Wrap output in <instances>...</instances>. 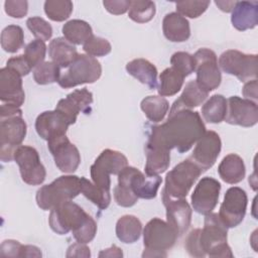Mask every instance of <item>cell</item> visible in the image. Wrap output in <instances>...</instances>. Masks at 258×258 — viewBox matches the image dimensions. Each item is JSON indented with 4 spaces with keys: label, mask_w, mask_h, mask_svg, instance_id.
<instances>
[{
    "label": "cell",
    "mask_w": 258,
    "mask_h": 258,
    "mask_svg": "<svg viewBox=\"0 0 258 258\" xmlns=\"http://www.w3.org/2000/svg\"><path fill=\"white\" fill-rule=\"evenodd\" d=\"M210 1H179L175 3L177 13L189 18H198L209 7Z\"/></svg>",
    "instance_id": "cell-42"
},
{
    "label": "cell",
    "mask_w": 258,
    "mask_h": 258,
    "mask_svg": "<svg viewBox=\"0 0 258 258\" xmlns=\"http://www.w3.org/2000/svg\"><path fill=\"white\" fill-rule=\"evenodd\" d=\"M13 159L19 166L22 180L29 185L41 184L46 177V170L40 161L37 150L28 145L18 146Z\"/></svg>",
    "instance_id": "cell-13"
},
{
    "label": "cell",
    "mask_w": 258,
    "mask_h": 258,
    "mask_svg": "<svg viewBox=\"0 0 258 258\" xmlns=\"http://www.w3.org/2000/svg\"><path fill=\"white\" fill-rule=\"evenodd\" d=\"M73 2L69 0H47L44 2V12L52 21H64L73 12Z\"/></svg>",
    "instance_id": "cell-39"
},
{
    "label": "cell",
    "mask_w": 258,
    "mask_h": 258,
    "mask_svg": "<svg viewBox=\"0 0 258 258\" xmlns=\"http://www.w3.org/2000/svg\"><path fill=\"white\" fill-rule=\"evenodd\" d=\"M202 172L190 158L179 162L167 172L162 192L171 199H184Z\"/></svg>",
    "instance_id": "cell-7"
},
{
    "label": "cell",
    "mask_w": 258,
    "mask_h": 258,
    "mask_svg": "<svg viewBox=\"0 0 258 258\" xmlns=\"http://www.w3.org/2000/svg\"><path fill=\"white\" fill-rule=\"evenodd\" d=\"M195 59V71L197 84L205 92L216 90L222 81V75L218 66L216 53L209 48H200L192 55Z\"/></svg>",
    "instance_id": "cell-11"
},
{
    "label": "cell",
    "mask_w": 258,
    "mask_h": 258,
    "mask_svg": "<svg viewBox=\"0 0 258 258\" xmlns=\"http://www.w3.org/2000/svg\"><path fill=\"white\" fill-rule=\"evenodd\" d=\"M101 75L102 67L99 60L89 54L81 53L60 76L57 83L61 88L69 89L83 84H93Z\"/></svg>",
    "instance_id": "cell-8"
},
{
    "label": "cell",
    "mask_w": 258,
    "mask_h": 258,
    "mask_svg": "<svg viewBox=\"0 0 258 258\" xmlns=\"http://www.w3.org/2000/svg\"><path fill=\"white\" fill-rule=\"evenodd\" d=\"M243 95L245 99L251 100L253 102L257 101V79L247 82L243 87Z\"/></svg>",
    "instance_id": "cell-50"
},
{
    "label": "cell",
    "mask_w": 258,
    "mask_h": 258,
    "mask_svg": "<svg viewBox=\"0 0 258 258\" xmlns=\"http://www.w3.org/2000/svg\"><path fill=\"white\" fill-rule=\"evenodd\" d=\"M81 194V177L77 175H61L49 184L41 186L36 191V204L43 211H50L66 201H71Z\"/></svg>",
    "instance_id": "cell-5"
},
{
    "label": "cell",
    "mask_w": 258,
    "mask_h": 258,
    "mask_svg": "<svg viewBox=\"0 0 258 258\" xmlns=\"http://www.w3.org/2000/svg\"><path fill=\"white\" fill-rule=\"evenodd\" d=\"M27 28L31 31V33L36 37V39H41L46 41L50 39L52 35V27L51 25L39 16L29 17L26 20Z\"/></svg>",
    "instance_id": "cell-43"
},
{
    "label": "cell",
    "mask_w": 258,
    "mask_h": 258,
    "mask_svg": "<svg viewBox=\"0 0 258 258\" xmlns=\"http://www.w3.org/2000/svg\"><path fill=\"white\" fill-rule=\"evenodd\" d=\"M225 121L231 125L252 127L258 122V106L256 102L232 96L227 101Z\"/></svg>",
    "instance_id": "cell-17"
},
{
    "label": "cell",
    "mask_w": 258,
    "mask_h": 258,
    "mask_svg": "<svg viewBox=\"0 0 258 258\" xmlns=\"http://www.w3.org/2000/svg\"><path fill=\"white\" fill-rule=\"evenodd\" d=\"M228 228L218 214L206 215L203 229H195L187 235L185 250L192 257H233L227 243Z\"/></svg>",
    "instance_id": "cell-2"
},
{
    "label": "cell",
    "mask_w": 258,
    "mask_h": 258,
    "mask_svg": "<svg viewBox=\"0 0 258 258\" xmlns=\"http://www.w3.org/2000/svg\"><path fill=\"white\" fill-rule=\"evenodd\" d=\"M227 115V100L223 95H213L202 107V116L209 123L218 124Z\"/></svg>",
    "instance_id": "cell-32"
},
{
    "label": "cell",
    "mask_w": 258,
    "mask_h": 258,
    "mask_svg": "<svg viewBox=\"0 0 258 258\" xmlns=\"http://www.w3.org/2000/svg\"><path fill=\"white\" fill-rule=\"evenodd\" d=\"M206 133V126L197 111L183 108L173 102L167 120L151 128L147 144L179 153L188 151Z\"/></svg>",
    "instance_id": "cell-1"
},
{
    "label": "cell",
    "mask_w": 258,
    "mask_h": 258,
    "mask_svg": "<svg viewBox=\"0 0 258 258\" xmlns=\"http://www.w3.org/2000/svg\"><path fill=\"white\" fill-rule=\"evenodd\" d=\"M161 182L159 175L144 174L138 168L127 165L118 174V183L113 190L114 200L117 205L130 208L138 199H154Z\"/></svg>",
    "instance_id": "cell-4"
},
{
    "label": "cell",
    "mask_w": 258,
    "mask_h": 258,
    "mask_svg": "<svg viewBox=\"0 0 258 258\" xmlns=\"http://www.w3.org/2000/svg\"><path fill=\"white\" fill-rule=\"evenodd\" d=\"M156 12L155 3L149 0L130 1L128 16L137 23H146L150 21Z\"/></svg>",
    "instance_id": "cell-38"
},
{
    "label": "cell",
    "mask_w": 258,
    "mask_h": 258,
    "mask_svg": "<svg viewBox=\"0 0 258 258\" xmlns=\"http://www.w3.org/2000/svg\"><path fill=\"white\" fill-rule=\"evenodd\" d=\"M48 55L57 66L69 68L78 57L79 53L75 45L64 37H56L48 45Z\"/></svg>",
    "instance_id": "cell-27"
},
{
    "label": "cell",
    "mask_w": 258,
    "mask_h": 258,
    "mask_svg": "<svg viewBox=\"0 0 258 258\" xmlns=\"http://www.w3.org/2000/svg\"><path fill=\"white\" fill-rule=\"evenodd\" d=\"M50 229L58 235L73 233L79 243H90L96 236L97 223L79 205L71 201L58 204L48 217Z\"/></svg>",
    "instance_id": "cell-3"
},
{
    "label": "cell",
    "mask_w": 258,
    "mask_h": 258,
    "mask_svg": "<svg viewBox=\"0 0 258 258\" xmlns=\"http://www.w3.org/2000/svg\"><path fill=\"white\" fill-rule=\"evenodd\" d=\"M122 250L116 245L111 246L108 249H105L99 253V257H122Z\"/></svg>",
    "instance_id": "cell-51"
},
{
    "label": "cell",
    "mask_w": 258,
    "mask_h": 258,
    "mask_svg": "<svg viewBox=\"0 0 258 258\" xmlns=\"http://www.w3.org/2000/svg\"><path fill=\"white\" fill-rule=\"evenodd\" d=\"M64 38L72 44H84L93 34L91 25L81 19H72L66 22L61 28Z\"/></svg>",
    "instance_id": "cell-30"
},
{
    "label": "cell",
    "mask_w": 258,
    "mask_h": 258,
    "mask_svg": "<svg viewBox=\"0 0 258 258\" xmlns=\"http://www.w3.org/2000/svg\"><path fill=\"white\" fill-rule=\"evenodd\" d=\"M27 126L22 115L0 118V158L4 162L13 159L15 149L26 136Z\"/></svg>",
    "instance_id": "cell-10"
},
{
    "label": "cell",
    "mask_w": 258,
    "mask_h": 258,
    "mask_svg": "<svg viewBox=\"0 0 258 258\" xmlns=\"http://www.w3.org/2000/svg\"><path fill=\"white\" fill-rule=\"evenodd\" d=\"M0 100L16 107H21L25 100L22 77L8 67L0 70Z\"/></svg>",
    "instance_id": "cell-20"
},
{
    "label": "cell",
    "mask_w": 258,
    "mask_h": 258,
    "mask_svg": "<svg viewBox=\"0 0 258 258\" xmlns=\"http://www.w3.org/2000/svg\"><path fill=\"white\" fill-rule=\"evenodd\" d=\"M47 147L53 156L56 167L64 173H73L81 163V154L67 135L58 136L47 141Z\"/></svg>",
    "instance_id": "cell-15"
},
{
    "label": "cell",
    "mask_w": 258,
    "mask_h": 258,
    "mask_svg": "<svg viewBox=\"0 0 258 258\" xmlns=\"http://www.w3.org/2000/svg\"><path fill=\"white\" fill-rule=\"evenodd\" d=\"M162 31L165 38L169 41L183 42L190 36L189 22L177 12H170L163 18Z\"/></svg>",
    "instance_id": "cell-24"
},
{
    "label": "cell",
    "mask_w": 258,
    "mask_h": 258,
    "mask_svg": "<svg viewBox=\"0 0 258 258\" xmlns=\"http://www.w3.org/2000/svg\"><path fill=\"white\" fill-rule=\"evenodd\" d=\"M81 192L100 210L107 209L111 203L110 190L96 185L86 177H81Z\"/></svg>",
    "instance_id": "cell-34"
},
{
    "label": "cell",
    "mask_w": 258,
    "mask_h": 258,
    "mask_svg": "<svg viewBox=\"0 0 258 258\" xmlns=\"http://www.w3.org/2000/svg\"><path fill=\"white\" fill-rule=\"evenodd\" d=\"M208 94L209 93L205 92L199 87L196 81H189L188 83H186L180 97L174 102L183 108L191 109L194 107L202 105L207 99Z\"/></svg>",
    "instance_id": "cell-35"
},
{
    "label": "cell",
    "mask_w": 258,
    "mask_h": 258,
    "mask_svg": "<svg viewBox=\"0 0 258 258\" xmlns=\"http://www.w3.org/2000/svg\"><path fill=\"white\" fill-rule=\"evenodd\" d=\"M24 42L23 29L18 25H8L1 32V46L10 53L18 51Z\"/></svg>",
    "instance_id": "cell-37"
},
{
    "label": "cell",
    "mask_w": 258,
    "mask_h": 258,
    "mask_svg": "<svg viewBox=\"0 0 258 258\" xmlns=\"http://www.w3.org/2000/svg\"><path fill=\"white\" fill-rule=\"evenodd\" d=\"M127 73L150 90L157 87V69L145 58H135L126 64Z\"/></svg>",
    "instance_id": "cell-26"
},
{
    "label": "cell",
    "mask_w": 258,
    "mask_h": 258,
    "mask_svg": "<svg viewBox=\"0 0 258 258\" xmlns=\"http://www.w3.org/2000/svg\"><path fill=\"white\" fill-rule=\"evenodd\" d=\"M166 209V222L175 230L178 236L183 235L190 226L192 210L184 199H171L161 192Z\"/></svg>",
    "instance_id": "cell-19"
},
{
    "label": "cell",
    "mask_w": 258,
    "mask_h": 258,
    "mask_svg": "<svg viewBox=\"0 0 258 258\" xmlns=\"http://www.w3.org/2000/svg\"><path fill=\"white\" fill-rule=\"evenodd\" d=\"M220 177L227 183L235 184L245 177L246 168L244 160L238 154L230 153L226 155L218 167Z\"/></svg>",
    "instance_id": "cell-25"
},
{
    "label": "cell",
    "mask_w": 258,
    "mask_h": 258,
    "mask_svg": "<svg viewBox=\"0 0 258 258\" xmlns=\"http://www.w3.org/2000/svg\"><path fill=\"white\" fill-rule=\"evenodd\" d=\"M70 125L72 124L68 118L55 109L40 113L35 120L37 134L46 141L66 135Z\"/></svg>",
    "instance_id": "cell-22"
},
{
    "label": "cell",
    "mask_w": 258,
    "mask_h": 258,
    "mask_svg": "<svg viewBox=\"0 0 258 258\" xmlns=\"http://www.w3.org/2000/svg\"><path fill=\"white\" fill-rule=\"evenodd\" d=\"M178 235L175 230L159 218L151 219L143 230V257H165L173 247Z\"/></svg>",
    "instance_id": "cell-6"
},
{
    "label": "cell",
    "mask_w": 258,
    "mask_h": 258,
    "mask_svg": "<svg viewBox=\"0 0 258 258\" xmlns=\"http://www.w3.org/2000/svg\"><path fill=\"white\" fill-rule=\"evenodd\" d=\"M46 45L41 39H34L29 42L24 48V57L27 60L30 68H36L42 63L45 57Z\"/></svg>",
    "instance_id": "cell-41"
},
{
    "label": "cell",
    "mask_w": 258,
    "mask_h": 258,
    "mask_svg": "<svg viewBox=\"0 0 258 258\" xmlns=\"http://www.w3.org/2000/svg\"><path fill=\"white\" fill-rule=\"evenodd\" d=\"M215 3L220 8V10L224 12H232L236 1H215Z\"/></svg>",
    "instance_id": "cell-52"
},
{
    "label": "cell",
    "mask_w": 258,
    "mask_h": 258,
    "mask_svg": "<svg viewBox=\"0 0 258 258\" xmlns=\"http://www.w3.org/2000/svg\"><path fill=\"white\" fill-rule=\"evenodd\" d=\"M145 174L159 175L163 173L170 163V150L146 143Z\"/></svg>",
    "instance_id": "cell-28"
},
{
    "label": "cell",
    "mask_w": 258,
    "mask_h": 258,
    "mask_svg": "<svg viewBox=\"0 0 258 258\" xmlns=\"http://www.w3.org/2000/svg\"><path fill=\"white\" fill-rule=\"evenodd\" d=\"M103 5L106 10L115 15L124 14L130 7V1L128 0H106L103 1Z\"/></svg>",
    "instance_id": "cell-48"
},
{
    "label": "cell",
    "mask_w": 258,
    "mask_h": 258,
    "mask_svg": "<svg viewBox=\"0 0 258 258\" xmlns=\"http://www.w3.org/2000/svg\"><path fill=\"white\" fill-rule=\"evenodd\" d=\"M184 76L174 68L165 69L159 76V86L157 92L161 97H170L180 91L183 85Z\"/></svg>",
    "instance_id": "cell-31"
},
{
    "label": "cell",
    "mask_w": 258,
    "mask_h": 258,
    "mask_svg": "<svg viewBox=\"0 0 258 258\" xmlns=\"http://www.w3.org/2000/svg\"><path fill=\"white\" fill-rule=\"evenodd\" d=\"M83 49L91 56H105L111 52L112 46L106 38L93 35L83 44Z\"/></svg>",
    "instance_id": "cell-44"
},
{
    "label": "cell",
    "mask_w": 258,
    "mask_h": 258,
    "mask_svg": "<svg viewBox=\"0 0 258 258\" xmlns=\"http://www.w3.org/2000/svg\"><path fill=\"white\" fill-rule=\"evenodd\" d=\"M247 204V194L243 188L232 186L227 189L218 214L227 228H235L242 223L246 215Z\"/></svg>",
    "instance_id": "cell-14"
},
{
    "label": "cell",
    "mask_w": 258,
    "mask_h": 258,
    "mask_svg": "<svg viewBox=\"0 0 258 258\" xmlns=\"http://www.w3.org/2000/svg\"><path fill=\"white\" fill-rule=\"evenodd\" d=\"M222 148L219 134L215 131H206L198 140L189 157L204 172L210 169L216 162Z\"/></svg>",
    "instance_id": "cell-18"
},
{
    "label": "cell",
    "mask_w": 258,
    "mask_h": 258,
    "mask_svg": "<svg viewBox=\"0 0 258 258\" xmlns=\"http://www.w3.org/2000/svg\"><path fill=\"white\" fill-rule=\"evenodd\" d=\"M93 103V94L87 89L75 90L66 98L60 99L56 104L55 110L63 114L71 124H75L79 113L90 114Z\"/></svg>",
    "instance_id": "cell-21"
},
{
    "label": "cell",
    "mask_w": 258,
    "mask_h": 258,
    "mask_svg": "<svg viewBox=\"0 0 258 258\" xmlns=\"http://www.w3.org/2000/svg\"><path fill=\"white\" fill-rule=\"evenodd\" d=\"M127 165L128 159L123 153L113 149H105L91 165L90 173L92 180L96 185L106 190H110V175H118L119 172Z\"/></svg>",
    "instance_id": "cell-9"
},
{
    "label": "cell",
    "mask_w": 258,
    "mask_h": 258,
    "mask_svg": "<svg viewBox=\"0 0 258 258\" xmlns=\"http://www.w3.org/2000/svg\"><path fill=\"white\" fill-rule=\"evenodd\" d=\"M41 251L33 245H22L16 240H5L0 247L2 257H41Z\"/></svg>",
    "instance_id": "cell-36"
},
{
    "label": "cell",
    "mask_w": 258,
    "mask_h": 258,
    "mask_svg": "<svg viewBox=\"0 0 258 258\" xmlns=\"http://www.w3.org/2000/svg\"><path fill=\"white\" fill-rule=\"evenodd\" d=\"M140 108L147 119L152 122H160L169 109V103L161 96H148L141 101Z\"/></svg>",
    "instance_id": "cell-33"
},
{
    "label": "cell",
    "mask_w": 258,
    "mask_h": 258,
    "mask_svg": "<svg viewBox=\"0 0 258 258\" xmlns=\"http://www.w3.org/2000/svg\"><path fill=\"white\" fill-rule=\"evenodd\" d=\"M231 22L239 31L254 28L258 24V2L236 1L232 10Z\"/></svg>",
    "instance_id": "cell-23"
},
{
    "label": "cell",
    "mask_w": 258,
    "mask_h": 258,
    "mask_svg": "<svg viewBox=\"0 0 258 258\" xmlns=\"http://www.w3.org/2000/svg\"><path fill=\"white\" fill-rule=\"evenodd\" d=\"M6 67L13 69L21 77L27 76L31 71V68L28 64L27 60L25 59L24 55H17V56L10 57L6 62Z\"/></svg>",
    "instance_id": "cell-47"
},
{
    "label": "cell",
    "mask_w": 258,
    "mask_h": 258,
    "mask_svg": "<svg viewBox=\"0 0 258 258\" xmlns=\"http://www.w3.org/2000/svg\"><path fill=\"white\" fill-rule=\"evenodd\" d=\"M221 190V183L211 177H203L196 185L191 194V206L194 211L202 215H208L216 208Z\"/></svg>",
    "instance_id": "cell-16"
},
{
    "label": "cell",
    "mask_w": 258,
    "mask_h": 258,
    "mask_svg": "<svg viewBox=\"0 0 258 258\" xmlns=\"http://www.w3.org/2000/svg\"><path fill=\"white\" fill-rule=\"evenodd\" d=\"M142 232V224L140 220L133 215H124L118 219L116 223V236L125 243L131 244L136 242Z\"/></svg>",
    "instance_id": "cell-29"
},
{
    "label": "cell",
    "mask_w": 258,
    "mask_h": 258,
    "mask_svg": "<svg viewBox=\"0 0 258 258\" xmlns=\"http://www.w3.org/2000/svg\"><path fill=\"white\" fill-rule=\"evenodd\" d=\"M223 72L235 76L241 82L257 77V54H246L236 49L224 51L219 57V64Z\"/></svg>",
    "instance_id": "cell-12"
},
{
    "label": "cell",
    "mask_w": 258,
    "mask_h": 258,
    "mask_svg": "<svg viewBox=\"0 0 258 258\" xmlns=\"http://www.w3.org/2000/svg\"><path fill=\"white\" fill-rule=\"evenodd\" d=\"M67 257H90V248L84 243H75L68 248Z\"/></svg>",
    "instance_id": "cell-49"
},
{
    "label": "cell",
    "mask_w": 258,
    "mask_h": 258,
    "mask_svg": "<svg viewBox=\"0 0 258 258\" xmlns=\"http://www.w3.org/2000/svg\"><path fill=\"white\" fill-rule=\"evenodd\" d=\"M171 67L181 73L184 77L189 76L195 71L194 56L184 51H177L171 55Z\"/></svg>",
    "instance_id": "cell-45"
},
{
    "label": "cell",
    "mask_w": 258,
    "mask_h": 258,
    "mask_svg": "<svg viewBox=\"0 0 258 258\" xmlns=\"http://www.w3.org/2000/svg\"><path fill=\"white\" fill-rule=\"evenodd\" d=\"M60 68L53 61H43L33 71V79L38 85H48L58 82Z\"/></svg>",
    "instance_id": "cell-40"
},
{
    "label": "cell",
    "mask_w": 258,
    "mask_h": 258,
    "mask_svg": "<svg viewBox=\"0 0 258 258\" xmlns=\"http://www.w3.org/2000/svg\"><path fill=\"white\" fill-rule=\"evenodd\" d=\"M5 12L13 18H22L27 14L28 2L25 0H7L4 2Z\"/></svg>",
    "instance_id": "cell-46"
}]
</instances>
